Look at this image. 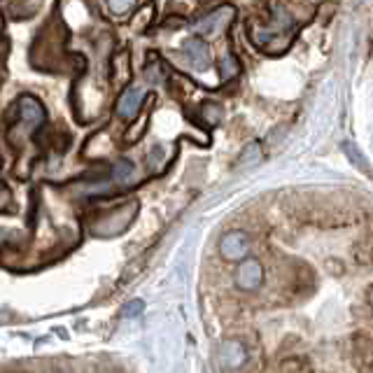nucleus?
<instances>
[{"mask_svg": "<svg viewBox=\"0 0 373 373\" xmlns=\"http://www.w3.org/2000/svg\"><path fill=\"white\" fill-rule=\"evenodd\" d=\"M16 108H19V117H21V122L26 124L28 131H35V128L43 126V122H45V110H43V105H40L35 98H31V96H21V98H19V103H16Z\"/></svg>", "mask_w": 373, "mask_h": 373, "instance_id": "5", "label": "nucleus"}, {"mask_svg": "<svg viewBox=\"0 0 373 373\" xmlns=\"http://www.w3.org/2000/svg\"><path fill=\"white\" fill-rule=\"evenodd\" d=\"M220 362L227 371H236L240 369L242 364L247 362V350L240 341L236 339H227L220 346Z\"/></svg>", "mask_w": 373, "mask_h": 373, "instance_id": "3", "label": "nucleus"}, {"mask_svg": "<svg viewBox=\"0 0 373 373\" xmlns=\"http://www.w3.org/2000/svg\"><path fill=\"white\" fill-rule=\"evenodd\" d=\"M262 159V147H259V143H250L245 147V152L240 154V159L238 161L242 163V166H254Z\"/></svg>", "mask_w": 373, "mask_h": 373, "instance_id": "11", "label": "nucleus"}, {"mask_svg": "<svg viewBox=\"0 0 373 373\" xmlns=\"http://www.w3.org/2000/svg\"><path fill=\"white\" fill-rule=\"evenodd\" d=\"M343 152L348 154V159L354 163V166H359L362 170H369V161H366V157L362 154V150H359L357 145H352V143H343Z\"/></svg>", "mask_w": 373, "mask_h": 373, "instance_id": "10", "label": "nucleus"}, {"mask_svg": "<svg viewBox=\"0 0 373 373\" xmlns=\"http://www.w3.org/2000/svg\"><path fill=\"white\" fill-rule=\"evenodd\" d=\"M231 16H234V10H231V8H220V10L212 12V14L203 16L201 21L194 23V31L203 33V35H215V33H220V28H224L231 21Z\"/></svg>", "mask_w": 373, "mask_h": 373, "instance_id": "6", "label": "nucleus"}, {"mask_svg": "<svg viewBox=\"0 0 373 373\" xmlns=\"http://www.w3.org/2000/svg\"><path fill=\"white\" fill-rule=\"evenodd\" d=\"M264 282V269L257 259H240V266L236 271V285L242 292H254Z\"/></svg>", "mask_w": 373, "mask_h": 373, "instance_id": "2", "label": "nucleus"}, {"mask_svg": "<svg viewBox=\"0 0 373 373\" xmlns=\"http://www.w3.org/2000/svg\"><path fill=\"white\" fill-rule=\"evenodd\" d=\"M110 10L117 12V14H124V12H128L133 8V0H108Z\"/></svg>", "mask_w": 373, "mask_h": 373, "instance_id": "12", "label": "nucleus"}, {"mask_svg": "<svg viewBox=\"0 0 373 373\" xmlns=\"http://www.w3.org/2000/svg\"><path fill=\"white\" fill-rule=\"evenodd\" d=\"M203 117L210 124H217V122H220V117H222V110L217 108V105H205V108H203Z\"/></svg>", "mask_w": 373, "mask_h": 373, "instance_id": "13", "label": "nucleus"}, {"mask_svg": "<svg viewBox=\"0 0 373 373\" xmlns=\"http://www.w3.org/2000/svg\"><path fill=\"white\" fill-rule=\"evenodd\" d=\"M220 252L227 262H240L250 252V238L245 231H229L220 240Z\"/></svg>", "mask_w": 373, "mask_h": 373, "instance_id": "1", "label": "nucleus"}, {"mask_svg": "<svg viewBox=\"0 0 373 373\" xmlns=\"http://www.w3.org/2000/svg\"><path fill=\"white\" fill-rule=\"evenodd\" d=\"M140 100H143V89H140V87H128L126 91L120 96V100H117V115H120L122 120L131 122L133 117L138 115Z\"/></svg>", "mask_w": 373, "mask_h": 373, "instance_id": "7", "label": "nucleus"}, {"mask_svg": "<svg viewBox=\"0 0 373 373\" xmlns=\"http://www.w3.org/2000/svg\"><path fill=\"white\" fill-rule=\"evenodd\" d=\"M182 52H185L187 61L192 63V68H196V70L210 68V49L201 38L185 40V43H182Z\"/></svg>", "mask_w": 373, "mask_h": 373, "instance_id": "4", "label": "nucleus"}, {"mask_svg": "<svg viewBox=\"0 0 373 373\" xmlns=\"http://www.w3.org/2000/svg\"><path fill=\"white\" fill-rule=\"evenodd\" d=\"M112 177L117 182H131L135 177V166L128 159H120V161L112 166Z\"/></svg>", "mask_w": 373, "mask_h": 373, "instance_id": "8", "label": "nucleus"}, {"mask_svg": "<svg viewBox=\"0 0 373 373\" xmlns=\"http://www.w3.org/2000/svg\"><path fill=\"white\" fill-rule=\"evenodd\" d=\"M5 199H8V196H5V194H3V192H0V203H3V201H5Z\"/></svg>", "mask_w": 373, "mask_h": 373, "instance_id": "14", "label": "nucleus"}, {"mask_svg": "<svg viewBox=\"0 0 373 373\" xmlns=\"http://www.w3.org/2000/svg\"><path fill=\"white\" fill-rule=\"evenodd\" d=\"M238 70H240V66H238V61H236L234 56L231 54H227L220 61V77H222V82H229V80H234L236 75H238Z\"/></svg>", "mask_w": 373, "mask_h": 373, "instance_id": "9", "label": "nucleus"}]
</instances>
